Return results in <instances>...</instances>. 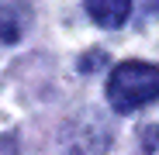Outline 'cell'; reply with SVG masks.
I'll list each match as a JSON object with an SVG mask.
<instances>
[{"label": "cell", "instance_id": "obj_1", "mask_svg": "<svg viewBox=\"0 0 159 155\" xmlns=\"http://www.w3.org/2000/svg\"><path fill=\"white\" fill-rule=\"evenodd\" d=\"M159 97V66L152 62H121L114 66L111 80H107V100L111 107L121 114H131L152 103Z\"/></svg>", "mask_w": 159, "mask_h": 155}, {"label": "cell", "instance_id": "obj_2", "mask_svg": "<svg viewBox=\"0 0 159 155\" xmlns=\"http://www.w3.org/2000/svg\"><path fill=\"white\" fill-rule=\"evenodd\" d=\"M135 0H87V14L100 24V28H121L131 17Z\"/></svg>", "mask_w": 159, "mask_h": 155}, {"label": "cell", "instance_id": "obj_3", "mask_svg": "<svg viewBox=\"0 0 159 155\" xmlns=\"http://www.w3.org/2000/svg\"><path fill=\"white\" fill-rule=\"evenodd\" d=\"M21 38V21L11 7L0 4V41H17Z\"/></svg>", "mask_w": 159, "mask_h": 155}, {"label": "cell", "instance_id": "obj_4", "mask_svg": "<svg viewBox=\"0 0 159 155\" xmlns=\"http://www.w3.org/2000/svg\"><path fill=\"white\" fill-rule=\"evenodd\" d=\"M142 7H145V14H159V0H142Z\"/></svg>", "mask_w": 159, "mask_h": 155}, {"label": "cell", "instance_id": "obj_5", "mask_svg": "<svg viewBox=\"0 0 159 155\" xmlns=\"http://www.w3.org/2000/svg\"><path fill=\"white\" fill-rule=\"evenodd\" d=\"M0 155H4V152H0Z\"/></svg>", "mask_w": 159, "mask_h": 155}]
</instances>
